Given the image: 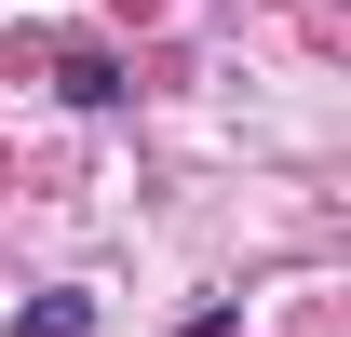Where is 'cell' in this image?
<instances>
[{
  "instance_id": "cell-1",
  "label": "cell",
  "mask_w": 351,
  "mask_h": 337,
  "mask_svg": "<svg viewBox=\"0 0 351 337\" xmlns=\"http://www.w3.org/2000/svg\"><path fill=\"white\" fill-rule=\"evenodd\" d=\"M82 324H95V310H82L68 284H41V297H14V337H82Z\"/></svg>"
}]
</instances>
